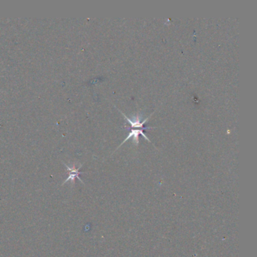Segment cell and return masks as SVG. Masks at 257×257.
Returning <instances> with one entry per match:
<instances>
[{
    "instance_id": "obj_1",
    "label": "cell",
    "mask_w": 257,
    "mask_h": 257,
    "mask_svg": "<svg viewBox=\"0 0 257 257\" xmlns=\"http://www.w3.org/2000/svg\"><path fill=\"white\" fill-rule=\"evenodd\" d=\"M148 128H146V127H145V128H132L131 127V130H130V133H129V135L127 137V138L125 139V140H124V141L122 142V143H121V145L119 146H121V145H123V143H124V142L127 141L128 140H130V138H131V137H133L134 138V142L135 143H136V145H138L139 143V134L142 135L143 137H144L145 139H146V140H148L149 142H151L150 140H149V138H148L145 135V134L143 133V130H147Z\"/></svg>"
},
{
    "instance_id": "obj_2",
    "label": "cell",
    "mask_w": 257,
    "mask_h": 257,
    "mask_svg": "<svg viewBox=\"0 0 257 257\" xmlns=\"http://www.w3.org/2000/svg\"><path fill=\"white\" fill-rule=\"evenodd\" d=\"M66 165V168H67V169L69 171V175L68 178H67V179L65 180V182H64V184L66 183V182H67V181H69V180H72V182H74V180H75V178H78V179H79L80 181H82L81 179H80V177H79V174L81 173L79 172V168H81V167H79L78 168H75V167H74V166L72 167V168H69V167L67 166V165Z\"/></svg>"
}]
</instances>
